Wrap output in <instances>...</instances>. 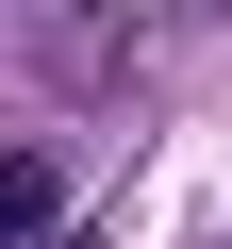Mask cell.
Segmentation results:
<instances>
[{
  "mask_svg": "<svg viewBox=\"0 0 232 249\" xmlns=\"http://www.w3.org/2000/svg\"><path fill=\"white\" fill-rule=\"evenodd\" d=\"M0 249H66V150H0Z\"/></svg>",
  "mask_w": 232,
  "mask_h": 249,
  "instance_id": "obj_1",
  "label": "cell"
}]
</instances>
